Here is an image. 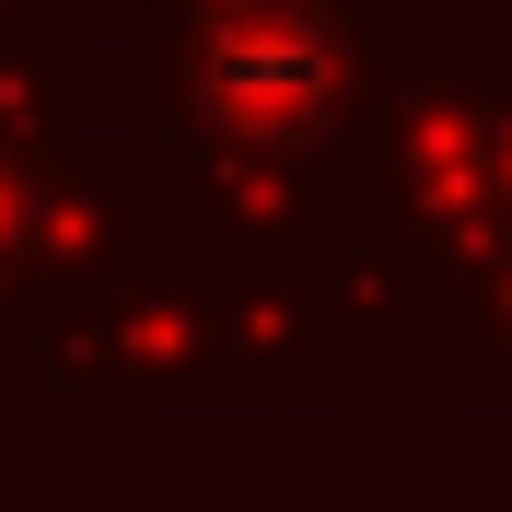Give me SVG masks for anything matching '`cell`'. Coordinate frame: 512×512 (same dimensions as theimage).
I'll return each mask as SVG.
<instances>
[{"instance_id": "cell-1", "label": "cell", "mask_w": 512, "mask_h": 512, "mask_svg": "<svg viewBox=\"0 0 512 512\" xmlns=\"http://www.w3.org/2000/svg\"><path fill=\"white\" fill-rule=\"evenodd\" d=\"M210 94L233 105V117H315L326 105V59L303 24H233L222 47H210Z\"/></svg>"}]
</instances>
